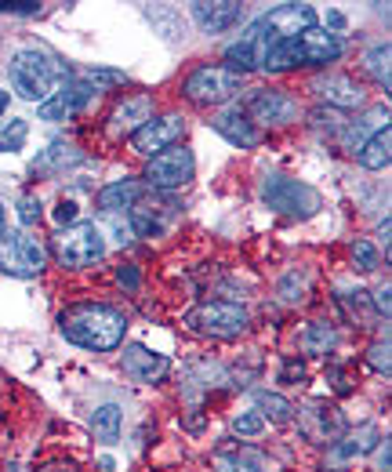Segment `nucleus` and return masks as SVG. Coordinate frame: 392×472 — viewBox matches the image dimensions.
Wrapping results in <instances>:
<instances>
[{"mask_svg": "<svg viewBox=\"0 0 392 472\" xmlns=\"http://www.w3.org/2000/svg\"><path fill=\"white\" fill-rule=\"evenodd\" d=\"M58 330L65 341L91 349V352H113L123 341L127 316L123 309L109 301H76L58 316Z\"/></svg>", "mask_w": 392, "mask_h": 472, "instance_id": "1", "label": "nucleus"}, {"mask_svg": "<svg viewBox=\"0 0 392 472\" xmlns=\"http://www.w3.org/2000/svg\"><path fill=\"white\" fill-rule=\"evenodd\" d=\"M341 51H345V44H341L338 33L312 25V29H305V33H298V36L276 44V47L265 54L261 69H265V73H287V69H298V65H330V62L341 58Z\"/></svg>", "mask_w": 392, "mask_h": 472, "instance_id": "2", "label": "nucleus"}, {"mask_svg": "<svg viewBox=\"0 0 392 472\" xmlns=\"http://www.w3.org/2000/svg\"><path fill=\"white\" fill-rule=\"evenodd\" d=\"M65 80V69L47 54V51H36V47H25L11 58V84L22 98L29 102H44L58 84Z\"/></svg>", "mask_w": 392, "mask_h": 472, "instance_id": "3", "label": "nucleus"}, {"mask_svg": "<svg viewBox=\"0 0 392 472\" xmlns=\"http://www.w3.org/2000/svg\"><path fill=\"white\" fill-rule=\"evenodd\" d=\"M51 251L62 269H87L105 258V232L94 221H76L51 240Z\"/></svg>", "mask_w": 392, "mask_h": 472, "instance_id": "4", "label": "nucleus"}, {"mask_svg": "<svg viewBox=\"0 0 392 472\" xmlns=\"http://www.w3.org/2000/svg\"><path fill=\"white\" fill-rule=\"evenodd\" d=\"M250 316L236 301H200L185 312V327L203 338H240L247 330Z\"/></svg>", "mask_w": 392, "mask_h": 472, "instance_id": "5", "label": "nucleus"}, {"mask_svg": "<svg viewBox=\"0 0 392 472\" xmlns=\"http://www.w3.org/2000/svg\"><path fill=\"white\" fill-rule=\"evenodd\" d=\"M312 25H316V7L312 4H279V7H272L269 15H261L254 22V33H258V40H261V47L269 54L276 44H283V40H290V36L312 29Z\"/></svg>", "mask_w": 392, "mask_h": 472, "instance_id": "6", "label": "nucleus"}, {"mask_svg": "<svg viewBox=\"0 0 392 472\" xmlns=\"http://www.w3.org/2000/svg\"><path fill=\"white\" fill-rule=\"evenodd\" d=\"M243 87V76L232 73L229 65H196L185 84H181V94L196 105H221L229 102L236 91Z\"/></svg>", "mask_w": 392, "mask_h": 472, "instance_id": "7", "label": "nucleus"}, {"mask_svg": "<svg viewBox=\"0 0 392 472\" xmlns=\"http://www.w3.org/2000/svg\"><path fill=\"white\" fill-rule=\"evenodd\" d=\"M261 200L269 203V211L287 214V218H309V214L319 211V192H316L312 185L294 182V178H283V174L265 178Z\"/></svg>", "mask_w": 392, "mask_h": 472, "instance_id": "8", "label": "nucleus"}, {"mask_svg": "<svg viewBox=\"0 0 392 472\" xmlns=\"http://www.w3.org/2000/svg\"><path fill=\"white\" fill-rule=\"evenodd\" d=\"M47 265V251L44 243H36L25 232H0V272L4 276H18V280H33L40 276Z\"/></svg>", "mask_w": 392, "mask_h": 472, "instance_id": "9", "label": "nucleus"}, {"mask_svg": "<svg viewBox=\"0 0 392 472\" xmlns=\"http://www.w3.org/2000/svg\"><path fill=\"white\" fill-rule=\"evenodd\" d=\"M294 414H298L301 436L309 443H316V447H330V443H338L345 436V414L327 399H309Z\"/></svg>", "mask_w": 392, "mask_h": 472, "instance_id": "10", "label": "nucleus"}, {"mask_svg": "<svg viewBox=\"0 0 392 472\" xmlns=\"http://www.w3.org/2000/svg\"><path fill=\"white\" fill-rule=\"evenodd\" d=\"M192 171H196V160H192V152L185 149V145H171V149H163V152H156V156H149V163H145V185H152V189H181L185 182H192Z\"/></svg>", "mask_w": 392, "mask_h": 472, "instance_id": "11", "label": "nucleus"}, {"mask_svg": "<svg viewBox=\"0 0 392 472\" xmlns=\"http://www.w3.org/2000/svg\"><path fill=\"white\" fill-rule=\"evenodd\" d=\"M247 120H254V127H283L298 116V105L287 91H276V87H258V91H247V102L240 109Z\"/></svg>", "mask_w": 392, "mask_h": 472, "instance_id": "12", "label": "nucleus"}, {"mask_svg": "<svg viewBox=\"0 0 392 472\" xmlns=\"http://www.w3.org/2000/svg\"><path fill=\"white\" fill-rule=\"evenodd\" d=\"M181 131H185V116H181V113L152 116L149 123H142V127L131 134V149H134L138 156H156V152L178 145Z\"/></svg>", "mask_w": 392, "mask_h": 472, "instance_id": "13", "label": "nucleus"}, {"mask_svg": "<svg viewBox=\"0 0 392 472\" xmlns=\"http://www.w3.org/2000/svg\"><path fill=\"white\" fill-rule=\"evenodd\" d=\"M120 367H123V374H127L131 381L156 385V381H163V378H167V370H171V359H167V356H160V352H152L149 345H138V341H131V345H123Z\"/></svg>", "mask_w": 392, "mask_h": 472, "instance_id": "14", "label": "nucleus"}, {"mask_svg": "<svg viewBox=\"0 0 392 472\" xmlns=\"http://www.w3.org/2000/svg\"><path fill=\"white\" fill-rule=\"evenodd\" d=\"M312 94L319 102L334 105V109H359L367 102L363 87L352 76H345V73H319V76H312Z\"/></svg>", "mask_w": 392, "mask_h": 472, "instance_id": "15", "label": "nucleus"}, {"mask_svg": "<svg viewBox=\"0 0 392 472\" xmlns=\"http://www.w3.org/2000/svg\"><path fill=\"white\" fill-rule=\"evenodd\" d=\"M91 87L83 84V80H62L40 105H36V113H40V120H65V116H73L76 109H83L87 102H91Z\"/></svg>", "mask_w": 392, "mask_h": 472, "instance_id": "16", "label": "nucleus"}, {"mask_svg": "<svg viewBox=\"0 0 392 472\" xmlns=\"http://www.w3.org/2000/svg\"><path fill=\"white\" fill-rule=\"evenodd\" d=\"M152 120V98L149 94H142V91H134V94H123L120 98V105L109 113V134H134L142 123H149Z\"/></svg>", "mask_w": 392, "mask_h": 472, "instance_id": "17", "label": "nucleus"}, {"mask_svg": "<svg viewBox=\"0 0 392 472\" xmlns=\"http://www.w3.org/2000/svg\"><path fill=\"white\" fill-rule=\"evenodd\" d=\"M211 127H214L225 142L240 145V149H254V145L261 142V131H258L243 113H240V105H229V109L214 113V116H211Z\"/></svg>", "mask_w": 392, "mask_h": 472, "instance_id": "18", "label": "nucleus"}, {"mask_svg": "<svg viewBox=\"0 0 392 472\" xmlns=\"http://www.w3.org/2000/svg\"><path fill=\"white\" fill-rule=\"evenodd\" d=\"M192 18L203 33H225L243 18V4L240 0H214V4L200 0V4H192Z\"/></svg>", "mask_w": 392, "mask_h": 472, "instance_id": "19", "label": "nucleus"}, {"mask_svg": "<svg viewBox=\"0 0 392 472\" xmlns=\"http://www.w3.org/2000/svg\"><path fill=\"white\" fill-rule=\"evenodd\" d=\"M138 196H142V182L138 178H116V182H109V185L98 189L94 203L105 214H120V211H131L138 203Z\"/></svg>", "mask_w": 392, "mask_h": 472, "instance_id": "20", "label": "nucleus"}, {"mask_svg": "<svg viewBox=\"0 0 392 472\" xmlns=\"http://www.w3.org/2000/svg\"><path fill=\"white\" fill-rule=\"evenodd\" d=\"M388 149H392V131H388V123H385L381 131H374V134L359 145L356 160H359V167H367V171H385L388 160H392Z\"/></svg>", "mask_w": 392, "mask_h": 472, "instance_id": "21", "label": "nucleus"}, {"mask_svg": "<svg viewBox=\"0 0 392 472\" xmlns=\"http://www.w3.org/2000/svg\"><path fill=\"white\" fill-rule=\"evenodd\" d=\"M338 345V330L330 323H305L298 330V349L305 356H327Z\"/></svg>", "mask_w": 392, "mask_h": 472, "instance_id": "22", "label": "nucleus"}, {"mask_svg": "<svg viewBox=\"0 0 392 472\" xmlns=\"http://www.w3.org/2000/svg\"><path fill=\"white\" fill-rule=\"evenodd\" d=\"M377 439H381L377 428H374V425H363L359 432H348V436H341L338 443H330V447H334V461H352V457H359V454H370Z\"/></svg>", "mask_w": 392, "mask_h": 472, "instance_id": "23", "label": "nucleus"}, {"mask_svg": "<svg viewBox=\"0 0 392 472\" xmlns=\"http://www.w3.org/2000/svg\"><path fill=\"white\" fill-rule=\"evenodd\" d=\"M120 421H123L120 407H116V403H102V407L91 414L94 439H98V443H116V439H120Z\"/></svg>", "mask_w": 392, "mask_h": 472, "instance_id": "24", "label": "nucleus"}, {"mask_svg": "<svg viewBox=\"0 0 392 472\" xmlns=\"http://www.w3.org/2000/svg\"><path fill=\"white\" fill-rule=\"evenodd\" d=\"M254 403H258V414L265 418H272V421H287V418H294V407H290V399H283V396H276V392H254Z\"/></svg>", "mask_w": 392, "mask_h": 472, "instance_id": "25", "label": "nucleus"}, {"mask_svg": "<svg viewBox=\"0 0 392 472\" xmlns=\"http://www.w3.org/2000/svg\"><path fill=\"white\" fill-rule=\"evenodd\" d=\"M131 229H134V236L152 240V236H163L167 221H163L156 211H131Z\"/></svg>", "mask_w": 392, "mask_h": 472, "instance_id": "26", "label": "nucleus"}, {"mask_svg": "<svg viewBox=\"0 0 392 472\" xmlns=\"http://www.w3.org/2000/svg\"><path fill=\"white\" fill-rule=\"evenodd\" d=\"M363 65H367V73H370V76L388 91V44H374V47L367 51Z\"/></svg>", "mask_w": 392, "mask_h": 472, "instance_id": "27", "label": "nucleus"}, {"mask_svg": "<svg viewBox=\"0 0 392 472\" xmlns=\"http://www.w3.org/2000/svg\"><path fill=\"white\" fill-rule=\"evenodd\" d=\"M305 294H309V280H305V272L290 269V272L283 276V283H279V298L294 305V301H305Z\"/></svg>", "mask_w": 392, "mask_h": 472, "instance_id": "28", "label": "nucleus"}, {"mask_svg": "<svg viewBox=\"0 0 392 472\" xmlns=\"http://www.w3.org/2000/svg\"><path fill=\"white\" fill-rule=\"evenodd\" d=\"M80 80H83V84H87V87L98 94L102 87H116V84H123L127 76H123V73H116V69H102V65H94V69H87Z\"/></svg>", "mask_w": 392, "mask_h": 472, "instance_id": "29", "label": "nucleus"}, {"mask_svg": "<svg viewBox=\"0 0 392 472\" xmlns=\"http://www.w3.org/2000/svg\"><path fill=\"white\" fill-rule=\"evenodd\" d=\"M388 356H392V345H388V338H381V341H374V345L367 349V367L388 378V374H392V359H388Z\"/></svg>", "mask_w": 392, "mask_h": 472, "instance_id": "30", "label": "nucleus"}, {"mask_svg": "<svg viewBox=\"0 0 392 472\" xmlns=\"http://www.w3.org/2000/svg\"><path fill=\"white\" fill-rule=\"evenodd\" d=\"M352 265L359 272H374L377 269V247L370 240H352Z\"/></svg>", "mask_w": 392, "mask_h": 472, "instance_id": "31", "label": "nucleus"}, {"mask_svg": "<svg viewBox=\"0 0 392 472\" xmlns=\"http://www.w3.org/2000/svg\"><path fill=\"white\" fill-rule=\"evenodd\" d=\"M76 160H80V152H76L73 145H65V142H54V145H51V149L40 156V167H62V163L69 167V163H76Z\"/></svg>", "mask_w": 392, "mask_h": 472, "instance_id": "32", "label": "nucleus"}, {"mask_svg": "<svg viewBox=\"0 0 392 472\" xmlns=\"http://www.w3.org/2000/svg\"><path fill=\"white\" fill-rule=\"evenodd\" d=\"M214 468H218V472H265L261 465L247 461L243 454H218V457H214Z\"/></svg>", "mask_w": 392, "mask_h": 472, "instance_id": "33", "label": "nucleus"}, {"mask_svg": "<svg viewBox=\"0 0 392 472\" xmlns=\"http://www.w3.org/2000/svg\"><path fill=\"white\" fill-rule=\"evenodd\" d=\"M261 428H265V418L258 410H243V414L232 418V432L236 436H258Z\"/></svg>", "mask_w": 392, "mask_h": 472, "instance_id": "34", "label": "nucleus"}, {"mask_svg": "<svg viewBox=\"0 0 392 472\" xmlns=\"http://www.w3.org/2000/svg\"><path fill=\"white\" fill-rule=\"evenodd\" d=\"M15 211H18V221H22L25 229L40 221V200H36V196H29V192H22V196H18Z\"/></svg>", "mask_w": 392, "mask_h": 472, "instance_id": "35", "label": "nucleus"}, {"mask_svg": "<svg viewBox=\"0 0 392 472\" xmlns=\"http://www.w3.org/2000/svg\"><path fill=\"white\" fill-rule=\"evenodd\" d=\"M388 450H392V439H388V436L374 443V472H392V457H388Z\"/></svg>", "mask_w": 392, "mask_h": 472, "instance_id": "36", "label": "nucleus"}, {"mask_svg": "<svg viewBox=\"0 0 392 472\" xmlns=\"http://www.w3.org/2000/svg\"><path fill=\"white\" fill-rule=\"evenodd\" d=\"M76 218H80V207L73 203V200H58V207H54V221L58 225H76Z\"/></svg>", "mask_w": 392, "mask_h": 472, "instance_id": "37", "label": "nucleus"}, {"mask_svg": "<svg viewBox=\"0 0 392 472\" xmlns=\"http://www.w3.org/2000/svg\"><path fill=\"white\" fill-rule=\"evenodd\" d=\"M116 283H120V287H127V290H134V287L142 283V276H138V269H134V265H120V269H116Z\"/></svg>", "mask_w": 392, "mask_h": 472, "instance_id": "38", "label": "nucleus"}, {"mask_svg": "<svg viewBox=\"0 0 392 472\" xmlns=\"http://www.w3.org/2000/svg\"><path fill=\"white\" fill-rule=\"evenodd\" d=\"M388 294H392V290H388V283H385V287H377V290H374V298H370L374 312H377V316H385V320H388Z\"/></svg>", "mask_w": 392, "mask_h": 472, "instance_id": "39", "label": "nucleus"}, {"mask_svg": "<svg viewBox=\"0 0 392 472\" xmlns=\"http://www.w3.org/2000/svg\"><path fill=\"white\" fill-rule=\"evenodd\" d=\"M113 236H116V243H131V240H134L131 221H116V225H113Z\"/></svg>", "mask_w": 392, "mask_h": 472, "instance_id": "40", "label": "nucleus"}, {"mask_svg": "<svg viewBox=\"0 0 392 472\" xmlns=\"http://www.w3.org/2000/svg\"><path fill=\"white\" fill-rule=\"evenodd\" d=\"M301 374H305V370H301V363H294V359H290V363L283 367V374H279V378H283V381H294V378H301Z\"/></svg>", "mask_w": 392, "mask_h": 472, "instance_id": "41", "label": "nucleus"}, {"mask_svg": "<svg viewBox=\"0 0 392 472\" xmlns=\"http://www.w3.org/2000/svg\"><path fill=\"white\" fill-rule=\"evenodd\" d=\"M36 472H76V465H65V461H54V465H44Z\"/></svg>", "mask_w": 392, "mask_h": 472, "instance_id": "42", "label": "nucleus"}, {"mask_svg": "<svg viewBox=\"0 0 392 472\" xmlns=\"http://www.w3.org/2000/svg\"><path fill=\"white\" fill-rule=\"evenodd\" d=\"M98 468H102V472H113L116 465H113V457H102V461H98Z\"/></svg>", "mask_w": 392, "mask_h": 472, "instance_id": "43", "label": "nucleus"}, {"mask_svg": "<svg viewBox=\"0 0 392 472\" xmlns=\"http://www.w3.org/2000/svg\"><path fill=\"white\" fill-rule=\"evenodd\" d=\"M7 113V91H0V116Z\"/></svg>", "mask_w": 392, "mask_h": 472, "instance_id": "44", "label": "nucleus"}, {"mask_svg": "<svg viewBox=\"0 0 392 472\" xmlns=\"http://www.w3.org/2000/svg\"><path fill=\"white\" fill-rule=\"evenodd\" d=\"M0 232H4V203H0Z\"/></svg>", "mask_w": 392, "mask_h": 472, "instance_id": "45", "label": "nucleus"}]
</instances>
